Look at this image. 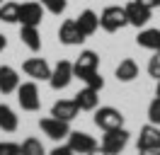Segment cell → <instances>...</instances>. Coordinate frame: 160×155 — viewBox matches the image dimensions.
<instances>
[{
	"label": "cell",
	"instance_id": "cell-34",
	"mask_svg": "<svg viewBox=\"0 0 160 155\" xmlns=\"http://www.w3.org/2000/svg\"><path fill=\"white\" fill-rule=\"evenodd\" d=\"M155 97H160V80H158V90H155Z\"/></svg>",
	"mask_w": 160,
	"mask_h": 155
},
{
	"label": "cell",
	"instance_id": "cell-5",
	"mask_svg": "<svg viewBox=\"0 0 160 155\" xmlns=\"http://www.w3.org/2000/svg\"><path fill=\"white\" fill-rule=\"evenodd\" d=\"M97 68H100V56H97L95 51H80V56L75 58V63H73V75L80 78V80H85V78L92 75Z\"/></svg>",
	"mask_w": 160,
	"mask_h": 155
},
{
	"label": "cell",
	"instance_id": "cell-14",
	"mask_svg": "<svg viewBox=\"0 0 160 155\" xmlns=\"http://www.w3.org/2000/svg\"><path fill=\"white\" fill-rule=\"evenodd\" d=\"M41 19H44V5L41 2H22L20 5V22L22 24L39 27Z\"/></svg>",
	"mask_w": 160,
	"mask_h": 155
},
{
	"label": "cell",
	"instance_id": "cell-9",
	"mask_svg": "<svg viewBox=\"0 0 160 155\" xmlns=\"http://www.w3.org/2000/svg\"><path fill=\"white\" fill-rule=\"evenodd\" d=\"M138 150H160V126L146 124L138 131V141H136Z\"/></svg>",
	"mask_w": 160,
	"mask_h": 155
},
{
	"label": "cell",
	"instance_id": "cell-30",
	"mask_svg": "<svg viewBox=\"0 0 160 155\" xmlns=\"http://www.w3.org/2000/svg\"><path fill=\"white\" fill-rule=\"evenodd\" d=\"M138 2H143V5H146V8H158V0H138Z\"/></svg>",
	"mask_w": 160,
	"mask_h": 155
},
{
	"label": "cell",
	"instance_id": "cell-19",
	"mask_svg": "<svg viewBox=\"0 0 160 155\" xmlns=\"http://www.w3.org/2000/svg\"><path fill=\"white\" fill-rule=\"evenodd\" d=\"M114 75L119 82H131V80H136L138 78V63L133 61V58H124L119 61V66L114 70Z\"/></svg>",
	"mask_w": 160,
	"mask_h": 155
},
{
	"label": "cell",
	"instance_id": "cell-13",
	"mask_svg": "<svg viewBox=\"0 0 160 155\" xmlns=\"http://www.w3.org/2000/svg\"><path fill=\"white\" fill-rule=\"evenodd\" d=\"M78 114H80V109L75 104V99H58L51 107V116H56L61 121H68V124L73 119H78Z\"/></svg>",
	"mask_w": 160,
	"mask_h": 155
},
{
	"label": "cell",
	"instance_id": "cell-1",
	"mask_svg": "<svg viewBox=\"0 0 160 155\" xmlns=\"http://www.w3.org/2000/svg\"><path fill=\"white\" fill-rule=\"evenodd\" d=\"M129 131L121 126V128H112V131H104L100 141V150L104 155H119L126 145H129Z\"/></svg>",
	"mask_w": 160,
	"mask_h": 155
},
{
	"label": "cell",
	"instance_id": "cell-28",
	"mask_svg": "<svg viewBox=\"0 0 160 155\" xmlns=\"http://www.w3.org/2000/svg\"><path fill=\"white\" fill-rule=\"evenodd\" d=\"M82 82H85L88 87H92V90H102V87H104V78H102L100 73L95 70V73H92V75H88Z\"/></svg>",
	"mask_w": 160,
	"mask_h": 155
},
{
	"label": "cell",
	"instance_id": "cell-8",
	"mask_svg": "<svg viewBox=\"0 0 160 155\" xmlns=\"http://www.w3.org/2000/svg\"><path fill=\"white\" fill-rule=\"evenodd\" d=\"M73 63L70 61H58L56 68L51 70V78H49V85L53 90H66L70 85V80H73Z\"/></svg>",
	"mask_w": 160,
	"mask_h": 155
},
{
	"label": "cell",
	"instance_id": "cell-4",
	"mask_svg": "<svg viewBox=\"0 0 160 155\" xmlns=\"http://www.w3.org/2000/svg\"><path fill=\"white\" fill-rule=\"evenodd\" d=\"M17 102H20V107L24 112H37L41 107L37 82H20V87H17Z\"/></svg>",
	"mask_w": 160,
	"mask_h": 155
},
{
	"label": "cell",
	"instance_id": "cell-11",
	"mask_svg": "<svg viewBox=\"0 0 160 155\" xmlns=\"http://www.w3.org/2000/svg\"><path fill=\"white\" fill-rule=\"evenodd\" d=\"M58 41H61V44H66V46H78V44L85 41V34L80 32V27H78V22H75V19H66V22L61 24V29H58Z\"/></svg>",
	"mask_w": 160,
	"mask_h": 155
},
{
	"label": "cell",
	"instance_id": "cell-36",
	"mask_svg": "<svg viewBox=\"0 0 160 155\" xmlns=\"http://www.w3.org/2000/svg\"><path fill=\"white\" fill-rule=\"evenodd\" d=\"M158 8H160V0H158Z\"/></svg>",
	"mask_w": 160,
	"mask_h": 155
},
{
	"label": "cell",
	"instance_id": "cell-10",
	"mask_svg": "<svg viewBox=\"0 0 160 155\" xmlns=\"http://www.w3.org/2000/svg\"><path fill=\"white\" fill-rule=\"evenodd\" d=\"M124 12H126V19H129L131 27H146L150 22V12H153V10L146 8V5L138 2V0H131L129 5L124 8Z\"/></svg>",
	"mask_w": 160,
	"mask_h": 155
},
{
	"label": "cell",
	"instance_id": "cell-21",
	"mask_svg": "<svg viewBox=\"0 0 160 155\" xmlns=\"http://www.w3.org/2000/svg\"><path fill=\"white\" fill-rule=\"evenodd\" d=\"M17 126H20V119H17V114L12 112V107L0 104V131H5V133H15Z\"/></svg>",
	"mask_w": 160,
	"mask_h": 155
},
{
	"label": "cell",
	"instance_id": "cell-16",
	"mask_svg": "<svg viewBox=\"0 0 160 155\" xmlns=\"http://www.w3.org/2000/svg\"><path fill=\"white\" fill-rule=\"evenodd\" d=\"M20 87V75L12 66H0V92L2 95H12Z\"/></svg>",
	"mask_w": 160,
	"mask_h": 155
},
{
	"label": "cell",
	"instance_id": "cell-31",
	"mask_svg": "<svg viewBox=\"0 0 160 155\" xmlns=\"http://www.w3.org/2000/svg\"><path fill=\"white\" fill-rule=\"evenodd\" d=\"M5 46H8V39H5V34H0V51H5Z\"/></svg>",
	"mask_w": 160,
	"mask_h": 155
},
{
	"label": "cell",
	"instance_id": "cell-25",
	"mask_svg": "<svg viewBox=\"0 0 160 155\" xmlns=\"http://www.w3.org/2000/svg\"><path fill=\"white\" fill-rule=\"evenodd\" d=\"M148 75L160 80V48L153 51V56H150V61H148Z\"/></svg>",
	"mask_w": 160,
	"mask_h": 155
},
{
	"label": "cell",
	"instance_id": "cell-15",
	"mask_svg": "<svg viewBox=\"0 0 160 155\" xmlns=\"http://www.w3.org/2000/svg\"><path fill=\"white\" fill-rule=\"evenodd\" d=\"M75 104L80 112H95L100 104V90H92V87H82L78 95H75Z\"/></svg>",
	"mask_w": 160,
	"mask_h": 155
},
{
	"label": "cell",
	"instance_id": "cell-12",
	"mask_svg": "<svg viewBox=\"0 0 160 155\" xmlns=\"http://www.w3.org/2000/svg\"><path fill=\"white\" fill-rule=\"evenodd\" d=\"M22 70L34 80H49L51 78V66L46 63V58H27L22 63Z\"/></svg>",
	"mask_w": 160,
	"mask_h": 155
},
{
	"label": "cell",
	"instance_id": "cell-7",
	"mask_svg": "<svg viewBox=\"0 0 160 155\" xmlns=\"http://www.w3.org/2000/svg\"><path fill=\"white\" fill-rule=\"evenodd\" d=\"M68 145L73 148L75 155H88L95 148H100V143L95 141V136L85 133V131H70L68 133Z\"/></svg>",
	"mask_w": 160,
	"mask_h": 155
},
{
	"label": "cell",
	"instance_id": "cell-29",
	"mask_svg": "<svg viewBox=\"0 0 160 155\" xmlns=\"http://www.w3.org/2000/svg\"><path fill=\"white\" fill-rule=\"evenodd\" d=\"M49 155H75V153H73V148H70V145H56Z\"/></svg>",
	"mask_w": 160,
	"mask_h": 155
},
{
	"label": "cell",
	"instance_id": "cell-27",
	"mask_svg": "<svg viewBox=\"0 0 160 155\" xmlns=\"http://www.w3.org/2000/svg\"><path fill=\"white\" fill-rule=\"evenodd\" d=\"M0 155H22V148L12 141H0Z\"/></svg>",
	"mask_w": 160,
	"mask_h": 155
},
{
	"label": "cell",
	"instance_id": "cell-20",
	"mask_svg": "<svg viewBox=\"0 0 160 155\" xmlns=\"http://www.w3.org/2000/svg\"><path fill=\"white\" fill-rule=\"evenodd\" d=\"M20 39L29 51H39L41 48V34H39V27H34V24H22Z\"/></svg>",
	"mask_w": 160,
	"mask_h": 155
},
{
	"label": "cell",
	"instance_id": "cell-24",
	"mask_svg": "<svg viewBox=\"0 0 160 155\" xmlns=\"http://www.w3.org/2000/svg\"><path fill=\"white\" fill-rule=\"evenodd\" d=\"M41 5L51 15H61V12H66V8H68V0H41Z\"/></svg>",
	"mask_w": 160,
	"mask_h": 155
},
{
	"label": "cell",
	"instance_id": "cell-18",
	"mask_svg": "<svg viewBox=\"0 0 160 155\" xmlns=\"http://www.w3.org/2000/svg\"><path fill=\"white\" fill-rule=\"evenodd\" d=\"M136 44L141 48H148V51H158L160 48V29H155V27L141 29L138 37H136Z\"/></svg>",
	"mask_w": 160,
	"mask_h": 155
},
{
	"label": "cell",
	"instance_id": "cell-35",
	"mask_svg": "<svg viewBox=\"0 0 160 155\" xmlns=\"http://www.w3.org/2000/svg\"><path fill=\"white\" fill-rule=\"evenodd\" d=\"M2 2H5V0H0V5H2Z\"/></svg>",
	"mask_w": 160,
	"mask_h": 155
},
{
	"label": "cell",
	"instance_id": "cell-22",
	"mask_svg": "<svg viewBox=\"0 0 160 155\" xmlns=\"http://www.w3.org/2000/svg\"><path fill=\"white\" fill-rule=\"evenodd\" d=\"M0 22H8V24H15L20 22V5L17 2H2L0 5Z\"/></svg>",
	"mask_w": 160,
	"mask_h": 155
},
{
	"label": "cell",
	"instance_id": "cell-26",
	"mask_svg": "<svg viewBox=\"0 0 160 155\" xmlns=\"http://www.w3.org/2000/svg\"><path fill=\"white\" fill-rule=\"evenodd\" d=\"M148 121L155 124V126H160V97H155V99L148 104Z\"/></svg>",
	"mask_w": 160,
	"mask_h": 155
},
{
	"label": "cell",
	"instance_id": "cell-32",
	"mask_svg": "<svg viewBox=\"0 0 160 155\" xmlns=\"http://www.w3.org/2000/svg\"><path fill=\"white\" fill-rule=\"evenodd\" d=\"M141 155H160V150H141Z\"/></svg>",
	"mask_w": 160,
	"mask_h": 155
},
{
	"label": "cell",
	"instance_id": "cell-33",
	"mask_svg": "<svg viewBox=\"0 0 160 155\" xmlns=\"http://www.w3.org/2000/svg\"><path fill=\"white\" fill-rule=\"evenodd\" d=\"M88 155H104V153H102L100 148H95V150H92V153H88Z\"/></svg>",
	"mask_w": 160,
	"mask_h": 155
},
{
	"label": "cell",
	"instance_id": "cell-23",
	"mask_svg": "<svg viewBox=\"0 0 160 155\" xmlns=\"http://www.w3.org/2000/svg\"><path fill=\"white\" fill-rule=\"evenodd\" d=\"M20 148H22V155H46V148L41 145L39 138H24Z\"/></svg>",
	"mask_w": 160,
	"mask_h": 155
},
{
	"label": "cell",
	"instance_id": "cell-6",
	"mask_svg": "<svg viewBox=\"0 0 160 155\" xmlns=\"http://www.w3.org/2000/svg\"><path fill=\"white\" fill-rule=\"evenodd\" d=\"M39 128L44 131V136H49L51 141H63V138H68V133H70L68 121H61L56 116H44V119H39Z\"/></svg>",
	"mask_w": 160,
	"mask_h": 155
},
{
	"label": "cell",
	"instance_id": "cell-2",
	"mask_svg": "<svg viewBox=\"0 0 160 155\" xmlns=\"http://www.w3.org/2000/svg\"><path fill=\"white\" fill-rule=\"evenodd\" d=\"M126 24H129V19H126L124 8H119V5H109V8L102 10V15H100V27L104 29V32L114 34V32L124 29Z\"/></svg>",
	"mask_w": 160,
	"mask_h": 155
},
{
	"label": "cell",
	"instance_id": "cell-3",
	"mask_svg": "<svg viewBox=\"0 0 160 155\" xmlns=\"http://www.w3.org/2000/svg\"><path fill=\"white\" fill-rule=\"evenodd\" d=\"M95 126L102 128V131L121 128L124 126V114L114 107H100V109H95Z\"/></svg>",
	"mask_w": 160,
	"mask_h": 155
},
{
	"label": "cell",
	"instance_id": "cell-17",
	"mask_svg": "<svg viewBox=\"0 0 160 155\" xmlns=\"http://www.w3.org/2000/svg\"><path fill=\"white\" fill-rule=\"evenodd\" d=\"M75 22H78L80 32H82L85 37H92V34L100 29V15H97L95 10H82L78 17H75Z\"/></svg>",
	"mask_w": 160,
	"mask_h": 155
}]
</instances>
